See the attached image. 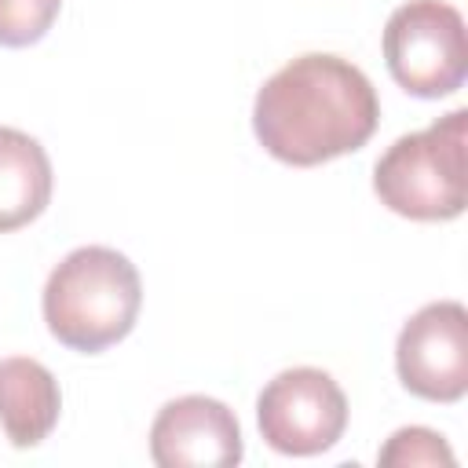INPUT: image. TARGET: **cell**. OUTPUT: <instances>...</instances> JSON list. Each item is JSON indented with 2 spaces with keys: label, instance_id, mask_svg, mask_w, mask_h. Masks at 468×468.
I'll return each instance as SVG.
<instances>
[{
  "label": "cell",
  "instance_id": "9c48e42d",
  "mask_svg": "<svg viewBox=\"0 0 468 468\" xmlns=\"http://www.w3.org/2000/svg\"><path fill=\"white\" fill-rule=\"evenodd\" d=\"M51 201V161L48 150L0 124V234L33 223Z\"/></svg>",
  "mask_w": 468,
  "mask_h": 468
},
{
  "label": "cell",
  "instance_id": "277c9868",
  "mask_svg": "<svg viewBox=\"0 0 468 468\" xmlns=\"http://www.w3.org/2000/svg\"><path fill=\"white\" fill-rule=\"evenodd\" d=\"M384 62L395 84L417 99H442L464 84L468 33L446 0H410L384 26Z\"/></svg>",
  "mask_w": 468,
  "mask_h": 468
},
{
  "label": "cell",
  "instance_id": "7a4b0ae2",
  "mask_svg": "<svg viewBox=\"0 0 468 468\" xmlns=\"http://www.w3.org/2000/svg\"><path fill=\"white\" fill-rule=\"evenodd\" d=\"M143 282L135 263L106 245L73 249L44 285L48 333L80 355L121 344L139 318Z\"/></svg>",
  "mask_w": 468,
  "mask_h": 468
},
{
  "label": "cell",
  "instance_id": "8992f818",
  "mask_svg": "<svg viewBox=\"0 0 468 468\" xmlns=\"http://www.w3.org/2000/svg\"><path fill=\"white\" fill-rule=\"evenodd\" d=\"M395 369L410 395L461 402L468 391V311L457 300L424 303L399 333Z\"/></svg>",
  "mask_w": 468,
  "mask_h": 468
},
{
  "label": "cell",
  "instance_id": "5b68a950",
  "mask_svg": "<svg viewBox=\"0 0 468 468\" xmlns=\"http://www.w3.org/2000/svg\"><path fill=\"white\" fill-rule=\"evenodd\" d=\"M256 424L271 450L285 457H314L340 442L347 428V399L325 369L292 366L263 384Z\"/></svg>",
  "mask_w": 468,
  "mask_h": 468
},
{
  "label": "cell",
  "instance_id": "ba28073f",
  "mask_svg": "<svg viewBox=\"0 0 468 468\" xmlns=\"http://www.w3.org/2000/svg\"><path fill=\"white\" fill-rule=\"evenodd\" d=\"M62 391L48 366L37 358H0V424L11 446H40L58 424Z\"/></svg>",
  "mask_w": 468,
  "mask_h": 468
},
{
  "label": "cell",
  "instance_id": "8fae6325",
  "mask_svg": "<svg viewBox=\"0 0 468 468\" xmlns=\"http://www.w3.org/2000/svg\"><path fill=\"white\" fill-rule=\"evenodd\" d=\"M62 0H0V48H29L48 37Z\"/></svg>",
  "mask_w": 468,
  "mask_h": 468
},
{
  "label": "cell",
  "instance_id": "6da1fadb",
  "mask_svg": "<svg viewBox=\"0 0 468 468\" xmlns=\"http://www.w3.org/2000/svg\"><path fill=\"white\" fill-rule=\"evenodd\" d=\"M380 124V99L369 77L325 51H307L263 80L252 102L260 146L292 168H314L355 154Z\"/></svg>",
  "mask_w": 468,
  "mask_h": 468
},
{
  "label": "cell",
  "instance_id": "3957f363",
  "mask_svg": "<svg viewBox=\"0 0 468 468\" xmlns=\"http://www.w3.org/2000/svg\"><path fill=\"white\" fill-rule=\"evenodd\" d=\"M464 139L468 110H453L424 132L399 135L373 165V190L380 205L417 223L457 219L468 205Z\"/></svg>",
  "mask_w": 468,
  "mask_h": 468
},
{
  "label": "cell",
  "instance_id": "30bf717a",
  "mask_svg": "<svg viewBox=\"0 0 468 468\" xmlns=\"http://www.w3.org/2000/svg\"><path fill=\"white\" fill-rule=\"evenodd\" d=\"M377 464H384V468H417V464L453 468V450L446 446V439L439 431L410 424V428L391 431V439L377 453Z\"/></svg>",
  "mask_w": 468,
  "mask_h": 468
},
{
  "label": "cell",
  "instance_id": "52a82bcc",
  "mask_svg": "<svg viewBox=\"0 0 468 468\" xmlns=\"http://www.w3.org/2000/svg\"><path fill=\"white\" fill-rule=\"evenodd\" d=\"M245 453L234 410L208 395H183L157 410L150 457L157 468H230Z\"/></svg>",
  "mask_w": 468,
  "mask_h": 468
}]
</instances>
